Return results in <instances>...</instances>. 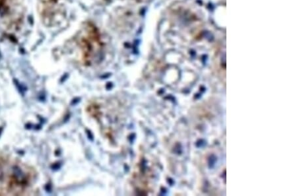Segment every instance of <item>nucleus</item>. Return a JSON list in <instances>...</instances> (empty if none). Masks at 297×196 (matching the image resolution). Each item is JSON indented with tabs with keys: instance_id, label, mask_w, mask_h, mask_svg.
I'll return each mask as SVG.
<instances>
[{
	"instance_id": "obj_1",
	"label": "nucleus",
	"mask_w": 297,
	"mask_h": 196,
	"mask_svg": "<svg viewBox=\"0 0 297 196\" xmlns=\"http://www.w3.org/2000/svg\"><path fill=\"white\" fill-rule=\"evenodd\" d=\"M79 37V47L84 63L91 65L96 62L101 57L104 48L98 28L94 24L87 23Z\"/></svg>"
}]
</instances>
